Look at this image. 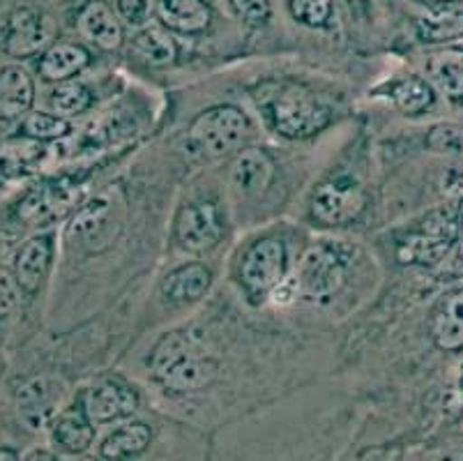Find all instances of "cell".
<instances>
[{
  "mask_svg": "<svg viewBox=\"0 0 463 461\" xmlns=\"http://www.w3.org/2000/svg\"><path fill=\"white\" fill-rule=\"evenodd\" d=\"M263 111L272 130L286 139H309L330 122V109L300 86L279 88L263 101Z\"/></svg>",
  "mask_w": 463,
  "mask_h": 461,
  "instance_id": "1",
  "label": "cell"
},
{
  "mask_svg": "<svg viewBox=\"0 0 463 461\" xmlns=\"http://www.w3.org/2000/svg\"><path fill=\"white\" fill-rule=\"evenodd\" d=\"M250 120L238 107L222 104L196 116L187 132V150L199 159H219L229 155L247 134Z\"/></svg>",
  "mask_w": 463,
  "mask_h": 461,
  "instance_id": "2",
  "label": "cell"
},
{
  "mask_svg": "<svg viewBox=\"0 0 463 461\" xmlns=\"http://www.w3.org/2000/svg\"><path fill=\"white\" fill-rule=\"evenodd\" d=\"M288 273V252L284 240L260 238L251 245L240 264V282L254 303L270 298Z\"/></svg>",
  "mask_w": 463,
  "mask_h": 461,
  "instance_id": "3",
  "label": "cell"
},
{
  "mask_svg": "<svg viewBox=\"0 0 463 461\" xmlns=\"http://www.w3.org/2000/svg\"><path fill=\"white\" fill-rule=\"evenodd\" d=\"M293 277L300 298L327 300L346 282V254L336 245H314L307 249Z\"/></svg>",
  "mask_w": 463,
  "mask_h": 461,
  "instance_id": "4",
  "label": "cell"
},
{
  "mask_svg": "<svg viewBox=\"0 0 463 461\" xmlns=\"http://www.w3.org/2000/svg\"><path fill=\"white\" fill-rule=\"evenodd\" d=\"M123 226V208L118 198L97 197L81 208L71 222V234L90 252H102Z\"/></svg>",
  "mask_w": 463,
  "mask_h": 461,
  "instance_id": "5",
  "label": "cell"
},
{
  "mask_svg": "<svg viewBox=\"0 0 463 461\" xmlns=\"http://www.w3.org/2000/svg\"><path fill=\"white\" fill-rule=\"evenodd\" d=\"M364 206H367V198L357 185L348 180H335L316 189L314 201H311V217L323 226H344L360 217Z\"/></svg>",
  "mask_w": 463,
  "mask_h": 461,
  "instance_id": "6",
  "label": "cell"
},
{
  "mask_svg": "<svg viewBox=\"0 0 463 461\" xmlns=\"http://www.w3.org/2000/svg\"><path fill=\"white\" fill-rule=\"evenodd\" d=\"M224 238V224L213 203H189L175 219V243L187 252H205Z\"/></svg>",
  "mask_w": 463,
  "mask_h": 461,
  "instance_id": "7",
  "label": "cell"
},
{
  "mask_svg": "<svg viewBox=\"0 0 463 461\" xmlns=\"http://www.w3.org/2000/svg\"><path fill=\"white\" fill-rule=\"evenodd\" d=\"M79 399H81L88 418L99 425L132 416L138 408L137 390L123 380H102V383L88 388Z\"/></svg>",
  "mask_w": 463,
  "mask_h": 461,
  "instance_id": "8",
  "label": "cell"
},
{
  "mask_svg": "<svg viewBox=\"0 0 463 461\" xmlns=\"http://www.w3.org/2000/svg\"><path fill=\"white\" fill-rule=\"evenodd\" d=\"M454 234V222L449 215H436L429 219L424 234H415L399 247V259L403 264L418 265H436L438 261L445 259L449 252Z\"/></svg>",
  "mask_w": 463,
  "mask_h": 461,
  "instance_id": "9",
  "label": "cell"
},
{
  "mask_svg": "<svg viewBox=\"0 0 463 461\" xmlns=\"http://www.w3.org/2000/svg\"><path fill=\"white\" fill-rule=\"evenodd\" d=\"M52 24L33 10H16L5 25L3 46L10 56L28 58L52 42Z\"/></svg>",
  "mask_w": 463,
  "mask_h": 461,
  "instance_id": "10",
  "label": "cell"
},
{
  "mask_svg": "<svg viewBox=\"0 0 463 461\" xmlns=\"http://www.w3.org/2000/svg\"><path fill=\"white\" fill-rule=\"evenodd\" d=\"M219 374V365L214 358L205 355V351H194L184 355L174 365H168L157 374L162 386L171 392H194L210 386Z\"/></svg>",
  "mask_w": 463,
  "mask_h": 461,
  "instance_id": "11",
  "label": "cell"
},
{
  "mask_svg": "<svg viewBox=\"0 0 463 461\" xmlns=\"http://www.w3.org/2000/svg\"><path fill=\"white\" fill-rule=\"evenodd\" d=\"M272 178H275V164H272L270 155L260 148H247L240 152V158L231 168V185L240 197L245 198L260 197L270 187Z\"/></svg>",
  "mask_w": 463,
  "mask_h": 461,
  "instance_id": "12",
  "label": "cell"
},
{
  "mask_svg": "<svg viewBox=\"0 0 463 461\" xmlns=\"http://www.w3.org/2000/svg\"><path fill=\"white\" fill-rule=\"evenodd\" d=\"M52 438L67 455H81L92 446L95 438V422L88 418L81 399L70 404L61 416L52 422Z\"/></svg>",
  "mask_w": 463,
  "mask_h": 461,
  "instance_id": "13",
  "label": "cell"
},
{
  "mask_svg": "<svg viewBox=\"0 0 463 461\" xmlns=\"http://www.w3.org/2000/svg\"><path fill=\"white\" fill-rule=\"evenodd\" d=\"M53 240L52 235H35L16 249L14 279L24 293H35L40 289L46 270L52 265Z\"/></svg>",
  "mask_w": 463,
  "mask_h": 461,
  "instance_id": "14",
  "label": "cell"
},
{
  "mask_svg": "<svg viewBox=\"0 0 463 461\" xmlns=\"http://www.w3.org/2000/svg\"><path fill=\"white\" fill-rule=\"evenodd\" d=\"M74 192H77L74 185H70L67 180H49V183L33 189L19 203V217L28 224H37L44 222V219L56 217V215H61V210H65L70 206L71 198H74Z\"/></svg>",
  "mask_w": 463,
  "mask_h": 461,
  "instance_id": "15",
  "label": "cell"
},
{
  "mask_svg": "<svg viewBox=\"0 0 463 461\" xmlns=\"http://www.w3.org/2000/svg\"><path fill=\"white\" fill-rule=\"evenodd\" d=\"M213 286V273L203 264L178 265L164 277V298L175 304H189L203 298Z\"/></svg>",
  "mask_w": 463,
  "mask_h": 461,
  "instance_id": "16",
  "label": "cell"
},
{
  "mask_svg": "<svg viewBox=\"0 0 463 461\" xmlns=\"http://www.w3.org/2000/svg\"><path fill=\"white\" fill-rule=\"evenodd\" d=\"M35 101V86L26 70L5 67L0 70V118L16 120L26 116Z\"/></svg>",
  "mask_w": 463,
  "mask_h": 461,
  "instance_id": "17",
  "label": "cell"
},
{
  "mask_svg": "<svg viewBox=\"0 0 463 461\" xmlns=\"http://www.w3.org/2000/svg\"><path fill=\"white\" fill-rule=\"evenodd\" d=\"M79 31L102 49H118L123 44V28L118 24L111 7L102 0H92L83 7L79 14Z\"/></svg>",
  "mask_w": 463,
  "mask_h": 461,
  "instance_id": "18",
  "label": "cell"
},
{
  "mask_svg": "<svg viewBox=\"0 0 463 461\" xmlns=\"http://www.w3.org/2000/svg\"><path fill=\"white\" fill-rule=\"evenodd\" d=\"M153 443V429L146 422H129L109 434L99 446V455L107 461H128L141 456Z\"/></svg>",
  "mask_w": 463,
  "mask_h": 461,
  "instance_id": "19",
  "label": "cell"
},
{
  "mask_svg": "<svg viewBox=\"0 0 463 461\" xmlns=\"http://www.w3.org/2000/svg\"><path fill=\"white\" fill-rule=\"evenodd\" d=\"M19 413L28 427L40 429L46 422H53V406H56V392L52 383L44 379H35L21 388L16 395Z\"/></svg>",
  "mask_w": 463,
  "mask_h": 461,
  "instance_id": "20",
  "label": "cell"
},
{
  "mask_svg": "<svg viewBox=\"0 0 463 461\" xmlns=\"http://www.w3.org/2000/svg\"><path fill=\"white\" fill-rule=\"evenodd\" d=\"M42 158H44V148L33 139L3 146L0 148V183L28 178L42 162Z\"/></svg>",
  "mask_w": 463,
  "mask_h": 461,
  "instance_id": "21",
  "label": "cell"
},
{
  "mask_svg": "<svg viewBox=\"0 0 463 461\" xmlns=\"http://www.w3.org/2000/svg\"><path fill=\"white\" fill-rule=\"evenodd\" d=\"M90 56L83 46L70 44V42H61L46 49L40 62V74L44 76L46 82H67L74 74L88 65Z\"/></svg>",
  "mask_w": 463,
  "mask_h": 461,
  "instance_id": "22",
  "label": "cell"
},
{
  "mask_svg": "<svg viewBox=\"0 0 463 461\" xmlns=\"http://www.w3.org/2000/svg\"><path fill=\"white\" fill-rule=\"evenodd\" d=\"M431 335L440 349H463V289L448 295L445 303L440 304L438 314L433 316Z\"/></svg>",
  "mask_w": 463,
  "mask_h": 461,
  "instance_id": "23",
  "label": "cell"
},
{
  "mask_svg": "<svg viewBox=\"0 0 463 461\" xmlns=\"http://www.w3.org/2000/svg\"><path fill=\"white\" fill-rule=\"evenodd\" d=\"M157 14L178 33H201L210 24V7L203 0H162Z\"/></svg>",
  "mask_w": 463,
  "mask_h": 461,
  "instance_id": "24",
  "label": "cell"
},
{
  "mask_svg": "<svg viewBox=\"0 0 463 461\" xmlns=\"http://www.w3.org/2000/svg\"><path fill=\"white\" fill-rule=\"evenodd\" d=\"M429 82L443 92L448 100H463V53L443 51L427 61Z\"/></svg>",
  "mask_w": 463,
  "mask_h": 461,
  "instance_id": "25",
  "label": "cell"
},
{
  "mask_svg": "<svg viewBox=\"0 0 463 461\" xmlns=\"http://www.w3.org/2000/svg\"><path fill=\"white\" fill-rule=\"evenodd\" d=\"M134 51L141 61H146L148 65L164 67L171 65L178 56V49H175L174 37L168 35L166 28L162 25H148L143 28L137 37H134Z\"/></svg>",
  "mask_w": 463,
  "mask_h": 461,
  "instance_id": "26",
  "label": "cell"
},
{
  "mask_svg": "<svg viewBox=\"0 0 463 461\" xmlns=\"http://www.w3.org/2000/svg\"><path fill=\"white\" fill-rule=\"evenodd\" d=\"M194 351H205L201 340L196 337L194 330H174V332H168L164 335L162 340L157 341V346L150 353V367H153L155 376L159 374L162 370H166L168 365H174L175 360L184 358V355L194 353Z\"/></svg>",
  "mask_w": 463,
  "mask_h": 461,
  "instance_id": "27",
  "label": "cell"
},
{
  "mask_svg": "<svg viewBox=\"0 0 463 461\" xmlns=\"http://www.w3.org/2000/svg\"><path fill=\"white\" fill-rule=\"evenodd\" d=\"M394 107L406 116H420L433 104V91L420 76H403L387 91Z\"/></svg>",
  "mask_w": 463,
  "mask_h": 461,
  "instance_id": "28",
  "label": "cell"
},
{
  "mask_svg": "<svg viewBox=\"0 0 463 461\" xmlns=\"http://www.w3.org/2000/svg\"><path fill=\"white\" fill-rule=\"evenodd\" d=\"M418 35L427 44H443L463 37V10L429 12L418 21Z\"/></svg>",
  "mask_w": 463,
  "mask_h": 461,
  "instance_id": "29",
  "label": "cell"
},
{
  "mask_svg": "<svg viewBox=\"0 0 463 461\" xmlns=\"http://www.w3.org/2000/svg\"><path fill=\"white\" fill-rule=\"evenodd\" d=\"M92 104V95L83 83L70 82V83H58L53 88L52 97H49V107L56 116L61 118H70V116H79L86 109H90Z\"/></svg>",
  "mask_w": 463,
  "mask_h": 461,
  "instance_id": "30",
  "label": "cell"
},
{
  "mask_svg": "<svg viewBox=\"0 0 463 461\" xmlns=\"http://www.w3.org/2000/svg\"><path fill=\"white\" fill-rule=\"evenodd\" d=\"M71 132L70 122L56 113H31L21 125V134L33 141H58Z\"/></svg>",
  "mask_w": 463,
  "mask_h": 461,
  "instance_id": "31",
  "label": "cell"
},
{
  "mask_svg": "<svg viewBox=\"0 0 463 461\" xmlns=\"http://www.w3.org/2000/svg\"><path fill=\"white\" fill-rule=\"evenodd\" d=\"M427 146L440 155L463 158V127L452 125V122L433 125L427 134Z\"/></svg>",
  "mask_w": 463,
  "mask_h": 461,
  "instance_id": "32",
  "label": "cell"
},
{
  "mask_svg": "<svg viewBox=\"0 0 463 461\" xmlns=\"http://www.w3.org/2000/svg\"><path fill=\"white\" fill-rule=\"evenodd\" d=\"M290 12L300 24L318 28L330 19V0H290Z\"/></svg>",
  "mask_w": 463,
  "mask_h": 461,
  "instance_id": "33",
  "label": "cell"
},
{
  "mask_svg": "<svg viewBox=\"0 0 463 461\" xmlns=\"http://www.w3.org/2000/svg\"><path fill=\"white\" fill-rule=\"evenodd\" d=\"M21 286L16 284L14 274L0 270V319H7L19 307Z\"/></svg>",
  "mask_w": 463,
  "mask_h": 461,
  "instance_id": "34",
  "label": "cell"
},
{
  "mask_svg": "<svg viewBox=\"0 0 463 461\" xmlns=\"http://www.w3.org/2000/svg\"><path fill=\"white\" fill-rule=\"evenodd\" d=\"M118 12L129 25H143L153 16L155 5L153 0H118Z\"/></svg>",
  "mask_w": 463,
  "mask_h": 461,
  "instance_id": "35",
  "label": "cell"
},
{
  "mask_svg": "<svg viewBox=\"0 0 463 461\" xmlns=\"http://www.w3.org/2000/svg\"><path fill=\"white\" fill-rule=\"evenodd\" d=\"M231 5L242 19L251 21V24H263L272 14L270 0H231Z\"/></svg>",
  "mask_w": 463,
  "mask_h": 461,
  "instance_id": "36",
  "label": "cell"
},
{
  "mask_svg": "<svg viewBox=\"0 0 463 461\" xmlns=\"http://www.w3.org/2000/svg\"><path fill=\"white\" fill-rule=\"evenodd\" d=\"M443 189L449 197H463V164H454L445 171Z\"/></svg>",
  "mask_w": 463,
  "mask_h": 461,
  "instance_id": "37",
  "label": "cell"
},
{
  "mask_svg": "<svg viewBox=\"0 0 463 461\" xmlns=\"http://www.w3.org/2000/svg\"><path fill=\"white\" fill-rule=\"evenodd\" d=\"M14 240L16 238L10 234V231H7V228H0V259H3V256L7 254V249L14 245Z\"/></svg>",
  "mask_w": 463,
  "mask_h": 461,
  "instance_id": "38",
  "label": "cell"
},
{
  "mask_svg": "<svg viewBox=\"0 0 463 461\" xmlns=\"http://www.w3.org/2000/svg\"><path fill=\"white\" fill-rule=\"evenodd\" d=\"M24 461H58V459L52 455V452H46V450H33L31 455H28Z\"/></svg>",
  "mask_w": 463,
  "mask_h": 461,
  "instance_id": "39",
  "label": "cell"
},
{
  "mask_svg": "<svg viewBox=\"0 0 463 461\" xmlns=\"http://www.w3.org/2000/svg\"><path fill=\"white\" fill-rule=\"evenodd\" d=\"M420 3H424V5L429 7H448V5H457V3H461V0H420Z\"/></svg>",
  "mask_w": 463,
  "mask_h": 461,
  "instance_id": "40",
  "label": "cell"
},
{
  "mask_svg": "<svg viewBox=\"0 0 463 461\" xmlns=\"http://www.w3.org/2000/svg\"><path fill=\"white\" fill-rule=\"evenodd\" d=\"M0 461H19V456L12 450H0Z\"/></svg>",
  "mask_w": 463,
  "mask_h": 461,
  "instance_id": "41",
  "label": "cell"
},
{
  "mask_svg": "<svg viewBox=\"0 0 463 461\" xmlns=\"http://www.w3.org/2000/svg\"><path fill=\"white\" fill-rule=\"evenodd\" d=\"M461 390H463V376H461Z\"/></svg>",
  "mask_w": 463,
  "mask_h": 461,
  "instance_id": "42",
  "label": "cell"
},
{
  "mask_svg": "<svg viewBox=\"0 0 463 461\" xmlns=\"http://www.w3.org/2000/svg\"><path fill=\"white\" fill-rule=\"evenodd\" d=\"M353 3H360V0H353Z\"/></svg>",
  "mask_w": 463,
  "mask_h": 461,
  "instance_id": "43",
  "label": "cell"
},
{
  "mask_svg": "<svg viewBox=\"0 0 463 461\" xmlns=\"http://www.w3.org/2000/svg\"><path fill=\"white\" fill-rule=\"evenodd\" d=\"M458 461H463V456H461V459H458Z\"/></svg>",
  "mask_w": 463,
  "mask_h": 461,
  "instance_id": "44",
  "label": "cell"
}]
</instances>
